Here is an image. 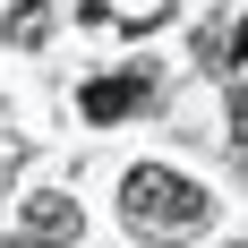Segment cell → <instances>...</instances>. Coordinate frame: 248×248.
I'll return each mask as SVG.
<instances>
[{"label": "cell", "instance_id": "6da1fadb", "mask_svg": "<svg viewBox=\"0 0 248 248\" xmlns=\"http://www.w3.org/2000/svg\"><path fill=\"white\" fill-rule=\"evenodd\" d=\"M205 188L188 171H163V163H137V171L120 180V214H128V231H146V240H188V231L205 223Z\"/></svg>", "mask_w": 248, "mask_h": 248}, {"label": "cell", "instance_id": "7a4b0ae2", "mask_svg": "<svg viewBox=\"0 0 248 248\" xmlns=\"http://www.w3.org/2000/svg\"><path fill=\"white\" fill-rule=\"evenodd\" d=\"M86 231V214H77V197H60V188H34V197L17 205V240L26 248H60Z\"/></svg>", "mask_w": 248, "mask_h": 248}, {"label": "cell", "instance_id": "3957f363", "mask_svg": "<svg viewBox=\"0 0 248 248\" xmlns=\"http://www.w3.org/2000/svg\"><path fill=\"white\" fill-rule=\"evenodd\" d=\"M146 103H154V77L146 69H120V77H94V86L77 94V111H86L94 128H111V120H128V111H146Z\"/></svg>", "mask_w": 248, "mask_h": 248}, {"label": "cell", "instance_id": "277c9868", "mask_svg": "<svg viewBox=\"0 0 248 248\" xmlns=\"http://www.w3.org/2000/svg\"><path fill=\"white\" fill-rule=\"evenodd\" d=\"M86 26H111V34H154L171 17V0H69Z\"/></svg>", "mask_w": 248, "mask_h": 248}, {"label": "cell", "instance_id": "5b68a950", "mask_svg": "<svg viewBox=\"0 0 248 248\" xmlns=\"http://www.w3.org/2000/svg\"><path fill=\"white\" fill-rule=\"evenodd\" d=\"M240 51H248V17H231V26H205V34H197V60H205L214 77H223V69H240Z\"/></svg>", "mask_w": 248, "mask_h": 248}, {"label": "cell", "instance_id": "8992f818", "mask_svg": "<svg viewBox=\"0 0 248 248\" xmlns=\"http://www.w3.org/2000/svg\"><path fill=\"white\" fill-rule=\"evenodd\" d=\"M9 43H43V0H17L9 9Z\"/></svg>", "mask_w": 248, "mask_h": 248}, {"label": "cell", "instance_id": "52a82bcc", "mask_svg": "<svg viewBox=\"0 0 248 248\" xmlns=\"http://www.w3.org/2000/svg\"><path fill=\"white\" fill-rule=\"evenodd\" d=\"M231 137H240V146H248V77H240V86H231Z\"/></svg>", "mask_w": 248, "mask_h": 248}, {"label": "cell", "instance_id": "ba28073f", "mask_svg": "<svg viewBox=\"0 0 248 248\" xmlns=\"http://www.w3.org/2000/svg\"><path fill=\"white\" fill-rule=\"evenodd\" d=\"M240 248H248V240H240Z\"/></svg>", "mask_w": 248, "mask_h": 248}]
</instances>
